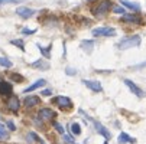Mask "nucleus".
Returning a JSON list of instances; mask_svg holds the SVG:
<instances>
[{"label":"nucleus","mask_w":146,"mask_h":144,"mask_svg":"<svg viewBox=\"0 0 146 144\" xmlns=\"http://www.w3.org/2000/svg\"><path fill=\"white\" fill-rule=\"evenodd\" d=\"M87 2H88V0H87Z\"/></svg>","instance_id":"nucleus-33"},{"label":"nucleus","mask_w":146,"mask_h":144,"mask_svg":"<svg viewBox=\"0 0 146 144\" xmlns=\"http://www.w3.org/2000/svg\"><path fill=\"white\" fill-rule=\"evenodd\" d=\"M12 79H15V81H22L23 78H22V76H19V75H12Z\"/></svg>","instance_id":"nucleus-30"},{"label":"nucleus","mask_w":146,"mask_h":144,"mask_svg":"<svg viewBox=\"0 0 146 144\" xmlns=\"http://www.w3.org/2000/svg\"><path fill=\"white\" fill-rule=\"evenodd\" d=\"M94 126H96V130L104 137V138H106V140H109L110 137H111V134H110V131L106 128V127H104V126H101L100 124V122H94Z\"/></svg>","instance_id":"nucleus-11"},{"label":"nucleus","mask_w":146,"mask_h":144,"mask_svg":"<svg viewBox=\"0 0 146 144\" xmlns=\"http://www.w3.org/2000/svg\"><path fill=\"white\" fill-rule=\"evenodd\" d=\"M139 45H140V36L139 35H133V36H129V37H124L119 43V48L121 51H126L129 48H135V46H139Z\"/></svg>","instance_id":"nucleus-1"},{"label":"nucleus","mask_w":146,"mask_h":144,"mask_svg":"<svg viewBox=\"0 0 146 144\" xmlns=\"http://www.w3.org/2000/svg\"><path fill=\"white\" fill-rule=\"evenodd\" d=\"M35 13H36V12H35L33 9H29V7H17V9H16V14L20 16L22 19H28V17L33 16Z\"/></svg>","instance_id":"nucleus-7"},{"label":"nucleus","mask_w":146,"mask_h":144,"mask_svg":"<svg viewBox=\"0 0 146 144\" xmlns=\"http://www.w3.org/2000/svg\"><path fill=\"white\" fill-rule=\"evenodd\" d=\"M19 107H20V102H19L17 97H10V98L7 99V108H9L10 111L16 112V111L19 110Z\"/></svg>","instance_id":"nucleus-10"},{"label":"nucleus","mask_w":146,"mask_h":144,"mask_svg":"<svg viewBox=\"0 0 146 144\" xmlns=\"http://www.w3.org/2000/svg\"><path fill=\"white\" fill-rule=\"evenodd\" d=\"M82 84H84L87 88H90L91 91H94V92H101V84L100 82H97V81H90V79H82Z\"/></svg>","instance_id":"nucleus-6"},{"label":"nucleus","mask_w":146,"mask_h":144,"mask_svg":"<svg viewBox=\"0 0 146 144\" xmlns=\"http://www.w3.org/2000/svg\"><path fill=\"white\" fill-rule=\"evenodd\" d=\"M36 104H39V97H36V95L26 97V99H25L26 108H31V107H33V105H36Z\"/></svg>","instance_id":"nucleus-13"},{"label":"nucleus","mask_w":146,"mask_h":144,"mask_svg":"<svg viewBox=\"0 0 146 144\" xmlns=\"http://www.w3.org/2000/svg\"><path fill=\"white\" fill-rule=\"evenodd\" d=\"M119 143H120V144H124V143H135V138L129 137L126 133H121V134L119 135Z\"/></svg>","instance_id":"nucleus-15"},{"label":"nucleus","mask_w":146,"mask_h":144,"mask_svg":"<svg viewBox=\"0 0 146 144\" xmlns=\"http://www.w3.org/2000/svg\"><path fill=\"white\" fill-rule=\"evenodd\" d=\"M10 43L12 45H16L20 51H25V45H23V40H20V39H16V40H10Z\"/></svg>","instance_id":"nucleus-21"},{"label":"nucleus","mask_w":146,"mask_h":144,"mask_svg":"<svg viewBox=\"0 0 146 144\" xmlns=\"http://www.w3.org/2000/svg\"><path fill=\"white\" fill-rule=\"evenodd\" d=\"M19 0H0V5H12V3H17Z\"/></svg>","instance_id":"nucleus-27"},{"label":"nucleus","mask_w":146,"mask_h":144,"mask_svg":"<svg viewBox=\"0 0 146 144\" xmlns=\"http://www.w3.org/2000/svg\"><path fill=\"white\" fill-rule=\"evenodd\" d=\"M0 65L5 66V68H12V62L7 58H0Z\"/></svg>","instance_id":"nucleus-22"},{"label":"nucleus","mask_w":146,"mask_h":144,"mask_svg":"<svg viewBox=\"0 0 146 144\" xmlns=\"http://www.w3.org/2000/svg\"><path fill=\"white\" fill-rule=\"evenodd\" d=\"M7 127H9L10 131H15V130H16V127H15V124H13L12 121H7Z\"/></svg>","instance_id":"nucleus-28"},{"label":"nucleus","mask_w":146,"mask_h":144,"mask_svg":"<svg viewBox=\"0 0 146 144\" xmlns=\"http://www.w3.org/2000/svg\"><path fill=\"white\" fill-rule=\"evenodd\" d=\"M45 84H46V81H45V79H39V81L33 82V84H32L31 87L25 88V89H23V92H25V94H28V92H32V91H35L36 88H39V87H42V85H45Z\"/></svg>","instance_id":"nucleus-12"},{"label":"nucleus","mask_w":146,"mask_h":144,"mask_svg":"<svg viewBox=\"0 0 146 144\" xmlns=\"http://www.w3.org/2000/svg\"><path fill=\"white\" fill-rule=\"evenodd\" d=\"M33 32H35V30H28V29H23V30H22V33H25V35H26V33H28V35H32Z\"/></svg>","instance_id":"nucleus-31"},{"label":"nucleus","mask_w":146,"mask_h":144,"mask_svg":"<svg viewBox=\"0 0 146 144\" xmlns=\"http://www.w3.org/2000/svg\"><path fill=\"white\" fill-rule=\"evenodd\" d=\"M67 74H68V75H75V69H71V68H67Z\"/></svg>","instance_id":"nucleus-29"},{"label":"nucleus","mask_w":146,"mask_h":144,"mask_svg":"<svg viewBox=\"0 0 146 144\" xmlns=\"http://www.w3.org/2000/svg\"><path fill=\"white\" fill-rule=\"evenodd\" d=\"M93 35L94 36H114L116 35V30L113 28H109V26H104V28H97L93 30Z\"/></svg>","instance_id":"nucleus-3"},{"label":"nucleus","mask_w":146,"mask_h":144,"mask_svg":"<svg viewBox=\"0 0 146 144\" xmlns=\"http://www.w3.org/2000/svg\"><path fill=\"white\" fill-rule=\"evenodd\" d=\"M12 85L9 84V82L6 81H0V95H3V97H9L12 95Z\"/></svg>","instance_id":"nucleus-8"},{"label":"nucleus","mask_w":146,"mask_h":144,"mask_svg":"<svg viewBox=\"0 0 146 144\" xmlns=\"http://www.w3.org/2000/svg\"><path fill=\"white\" fill-rule=\"evenodd\" d=\"M7 137V131L5 128V124L2 122V120H0V138H6Z\"/></svg>","instance_id":"nucleus-23"},{"label":"nucleus","mask_w":146,"mask_h":144,"mask_svg":"<svg viewBox=\"0 0 146 144\" xmlns=\"http://www.w3.org/2000/svg\"><path fill=\"white\" fill-rule=\"evenodd\" d=\"M42 95H51V89H44L42 91Z\"/></svg>","instance_id":"nucleus-32"},{"label":"nucleus","mask_w":146,"mask_h":144,"mask_svg":"<svg viewBox=\"0 0 146 144\" xmlns=\"http://www.w3.org/2000/svg\"><path fill=\"white\" fill-rule=\"evenodd\" d=\"M81 46L86 48V51H93V46H94V42L93 40H86V42H81Z\"/></svg>","instance_id":"nucleus-18"},{"label":"nucleus","mask_w":146,"mask_h":144,"mask_svg":"<svg viewBox=\"0 0 146 144\" xmlns=\"http://www.w3.org/2000/svg\"><path fill=\"white\" fill-rule=\"evenodd\" d=\"M113 12H114V13H119V14H124V9H123L121 6H116V7H113Z\"/></svg>","instance_id":"nucleus-25"},{"label":"nucleus","mask_w":146,"mask_h":144,"mask_svg":"<svg viewBox=\"0 0 146 144\" xmlns=\"http://www.w3.org/2000/svg\"><path fill=\"white\" fill-rule=\"evenodd\" d=\"M71 131H72L74 135H80V134H81V127H80L78 122H74V124H71Z\"/></svg>","instance_id":"nucleus-17"},{"label":"nucleus","mask_w":146,"mask_h":144,"mask_svg":"<svg viewBox=\"0 0 146 144\" xmlns=\"http://www.w3.org/2000/svg\"><path fill=\"white\" fill-rule=\"evenodd\" d=\"M52 124H54V127L56 128V131H58L59 134H62V135H64V134H65V130H64V127H62L61 124H58V122H55V121L52 122Z\"/></svg>","instance_id":"nucleus-24"},{"label":"nucleus","mask_w":146,"mask_h":144,"mask_svg":"<svg viewBox=\"0 0 146 144\" xmlns=\"http://www.w3.org/2000/svg\"><path fill=\"white\" fill-rule=\"evenodd\" d=\"M124 7H127V9H130V10H135V12H139L140 10V6L137 5V3H133V2H129V0H121L120 2Z\"/></svg>","instance_id":"nucleus-14"},{"label":"nucleus","mask_w":146,"mask_h":144,"mask_svg":"<svg viewBox=\"0 0 146 144\" xmlns=\"http://www.w3.org/2000/svg\"><path fill=\"white\" fill-rule=\"evenodd\" d=\"M55 102L59 105V108H64V110H70L72 107V102L68 97H56Z\"/></svg>","instance_id":"nucleus-5"},{"label":"nucleus","mask_w":146,"mask_h":144,"mask_svg":"<svg viewBox=\"0 0 146 144\" xmlns=\"http://www.w3.org/2000/svg\"><path fill=\"white\" fill-rule=\"evenodd\" d=\"M110 7H111V2H110V0H104V2L101 5H98V7L94 10V14L97 17H101L103 14H106L110 10Z\"/></svg>","instance_id":"nucleus-2"},{"label":"nucleus","mask_w":146,"mask_h":144,"mask_svg":"<svg viewBox=\"0 0 146 144\" xmlns=\"http://www.w3.org/2000/svg\"><path fill=\"white\" fill-rule=\"evenodd\" d=\"M38 115H39V118L42 120V121H48V120L54 118L55 112L51 108H42V110H39V114Z\"/></svg>","instance_id":"nucleus-9"},{"label":"nucleus","mask_w":146,"mask_h":144,"mask_svg":"<svg viewBox=\"0 0 146 144\" xmlns=\"http://www.w3.org/2000/svg\"><path fill=\"white\" fill-rule=\"evenodd\" d=\"M44 62H45V60L39 59V60H36V62L32 64V66H33V68H40V69H46V68H49V64H44Z\"/></svg>","instance_id":"nucleus-16"},{"label":"nucleus","mask_w":146,"mask_h":144,"mask_svg":"<svg viewBox=\"0 0 146 144\" xmlns=\"http://www.w3.org/2000/svg\"><path fill=\"white\" fill-rule=\"evenodd\" d=\"M124 84L127 85V88H129V89H130V91L136 95V97H139V98L145 97V92H143V91H142V89H140L136 84H135V82H132L130 79H124Z\"/></svg>","instance_id":"nucleus-4"},{"label":"nucleus","mask_w":146,"mask_h":144,"mask_svg":"<svg viewBox=\"0 0 146 144\" xmlns=\"http://www.w3.org/2000/svg\"><path fill=\"white\" fill-rule=\"evenodd\" d=\"M123 20H126V22L139 23V17H136V16H133V14H124V16H123Z\"/></svg>","instance_id":"nucleus-19"},{"label":"nucleus","mask_w":146,"mask_h":144,"mask_svg":"<svg viewBox=\"0 0 146 144\" xmlns=\"http://www.w3.org/2000/svg\"><path fill=\"white\" fill-rule=\"evenodd\" d=\"M38 48H39V51L42 52V55H44L45 58H51V53L48 52V51H51V45H49L48 48H44V46H40V45H38Z\"/></svg>","instance_id":"nucleus-20"},{"label":"nucleus","mask_w":146,"mask_h":144,"mask_svg":"<svg viewBox=\"0 0 146 144\" xmlns=\"http://www.w3.org/2000/svg\"><path fill=\"white\" fill-rule=\"evenodd\" d=\"M29 135H31V137H32V138H33V140H36V141H38V143H40V144H45V141H44V140H42V138H39V137H38V135H36V134H35V133H31V134H29Z\"/></svg>","instance_id":"nucleus-26"}]
</instances>
